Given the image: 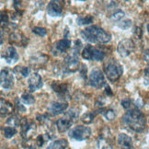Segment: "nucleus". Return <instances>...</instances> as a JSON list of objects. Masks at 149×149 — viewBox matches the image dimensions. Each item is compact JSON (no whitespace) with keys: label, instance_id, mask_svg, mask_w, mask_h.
Returning a JSON list of instances; mask_svg holds the SVG:
<instances>
[{"label":"nucleus","instance_id":"obj_32","mask_svg":"<svg viewBox=\"0 0 149 149\" xmlns=\"http://www.w3.org/2000/svg\"><path fill=\"white\" fill-rule=\"evenodd\" d=\"M32 32L34 34H36V35L38 36H45L47 34V31H46V29L45 28H42V27H34L32 29Z\"/></svg>","mask_w":149,"mask_h":149},{"label":"nucleus","instance_id":"obj_34","mask_svg":"<svg viewBox=\"0 0 149 149\" xmlns=\"http://www.w3.org/2000/svg\"><path fill=\"white\" fill-rule=\"evenodd\" d=\"M121 104L125 109V110H127V109H129L131 107V100L129 99H124V100H122Z\"/></svg>","mask_w":149,"mask_h":149},{"label":"nucleus","instance_id":"obj_37","mask_svg":"<svg viewBox=\"0 0 149 149\" xmlns=\"http://www.w3.org/2000/svg\"><path fill=\"white\" fill-rule=\"evenodd\" d=\"M16 104H17V108H18V111H21V112H24V111H26L25 107L21 104V102H20V101H19V100H16Z\"/></svg>","mask_w":149,"mask_h":149},{"label":"nucleus","instance_id":"obj_15","mask_svg":"<svg viewBox=\"0 0 149 149\" xmlns=\"http://www.w3.org/2000/svg\"><path fill=\"white\" fill-rule=\"evenodd\" d=\"M2 58L6 60V62L9 65H12L14 63L18 62L19 60V54L17 53V50L12 45L7 48L4 53L2 54Z\"/></svg>","mask_w":149,"mask_h":149},{"label":"nucleus","instance_id":"obj_8","mask_svg":"<svg viewBox=\"0 0 149 149\" xmlns=\"http://www.w3.org/2000/svg\"><path fill=\"white\" fill-rule=\"evenodd\" d=\"M134 42L131 39H124L119 42L117 46V51L122 57H127L134 52Z\"/></svg>","mask_w":149,"mask_h":149},{"label":"nucleus","instance_id":"obj_24","mask_svg":"<svg viewBox=\"0 0 149 149\" xmlns=\"http://www.w3.org/2000/svg\"><path fill=\"white\" fill-rule=\"evenodd\" d=\"M100 112L104 115V117L108 120V121H112L113 119H115L116 117V112L112 109H100Z\"/></svg>","mask_w":149,"mask_h":149},{"label":"nucleus","instance_id":"obj_12","mask_svg":"<svg viewBox=\"0 0 149 149\" xmlns=\"http://www.w3.org/2000/svg\"><path fill=\"white\" fill-rule=\"evenodd\" d=\"M68 108L67 102H59V101H54L52 102L48 107V112L52 116H57L59 114L64 112Z\"/></svg>","mask_w":149,"mask_h":149},{"label":"nucleus","instance_id":"obj_33","mask_svg":"<svg viewBox=\"0 0 149 149\" xmlns=\"http://www.w3.org/2000/svg\"><path fill=\"white\" fill-rule=\"evenodd\" d=\"M65 116H67L68 118H70L71 120H73V121L74 122L78 118L79 116V112L77 110H76V109H71V110L69 111H67L65 113Z\"/></svg>","mask_w":149,"mask_h":149},{"label":"nucleus","instance_id":"obj_42","mask_svg":"<svg viewBox=\"0 0 149 149\" xmlns=\"http://www.w3.org/2000/svg\"><path fill=\"white\" fill-rule=\"evenodd\" d=\"M147 31H148V34H149V24L147 25Z\"/></svg>","mask_w":149,"mask_h":149},{"label":"nucleus","instance_id":"obj_25","mask_svg":"<svg viewBox=\"0 0 149 149\" xmlns=\"http://www.w3.org/2000/svg\"><path fill=\"white\" fill-rule=\"evenodd\" d=\"M93 17L92 16H84V17H78L77 19V25L83 26V25H88L93 22Z\"/></svg>","mask_w":149,"mask_h":149},{"label":"nucleus","instance_id":"obj_10","mask_svg":"<svg viewBox=\"0 0 149 149\" xmlns=\"http://www.w3.org/2000/svg\"><path fill=\"white\" fill-rule=\"evenodd\" d=\"M47 13L51 17H61L64 13L61 0H51L47 6Z\"/></svg>","mask_w":149,"mask_h":149},{"label":"nucleus","instance_id":"obj_3","mask_svg":"<svg viewBox=\"0 0 149 149\" xmlns=\"http://www.w3.org/2000/svg\"><path fill=\"white\" fill-rule=\"evenodd\" d=\"M104 71H105V74L108 79L110 80L111 82L114 83L118 81L120 77H122V74L123 73V68L115 60H110L105 65Z\"/></svg>","mask_w":149,"mask_h":149},{"label":"nucleus","instance_id":"obj_41","mask_svg":"<svg viewBox=\"0 0 149 149\" xmlns=\"http://www.w3.org/2000/svg\"><path fill=\"white\" fill-rule=\"evenodd\" d=\"M145 74H146V77H149V67H147L146 69L145 70Z\"/></svg>","mask_w":149,"mask_h":149},{"label":"nucleus","instance_id":"obj_28","mask_svg":"<svg viewBox=\"0 0 149 149\" xmlns=\"http://www.w3.org/2000/svg\"><path fill=\"white\" fill-rule=\"evenodd\" d=\"M21 100L27 105H32L35 102V98L30 93H23L21 96Z\"/></svg>","mask_w":149,"mask_h":149},{"label":"nucleus","instance_id":"obj_31","mask_svg":"<svg viewBox=\"0 0 149 149\" xmlns=\"http://www.w3.org/2000/svg\"><path fill=\"white\" fill-rule=\"evenodd\" d=\"M118 26L120 29H123V30H127L132 26V20L129 19H123L120 22H118Z\"/></svg>","mask_w":149,"mask_h":149},{"label":"nucleus","instance_id":"obj_23","mask_svg":"<svg viewBox=\"0 0 149 149\" xmlns=\"http://www.w3.org/2000/svg\"><path fill=\"white\" fill-rule=\"evenodd\" d=\"M98 147L99 149H111V143L104 135H100L98 140Z\"/></svg>","mask_w":149,"mask_h":149},{"label":"nucleus","instance_id":"obj_1","mask_svg":"<svg viewBox=\"0 0 149 149\" xmlns=\"http://www.w3.org/2000/svg\"><path fill=\"white\" fill-rule=\"evenodd\" d=\"M123 123L135 133H141L146 128V117L138 109H132L122 118Z\"/></svg>","mask_w":149,"mask_h":149},{"label":"nucleus","instance_id":"obj_29","mask_svg":"<svg viewBox=\"0 0 149 149\" xmlns=\"http://www.w3.org/2000/svg\"><path fill=\"white\" fill-rule=\"evenodd\" d=\"M124 12L122 10H117L115 13H113L112 16H111V20L113 22H120L122 19H123L124 18Z\"/></svg>","mask_w":149,"mask_h":149},{"label":"nucleus","instance_id":"obj_4","mask_svg":"<svg viewBox=\"0 0 149 149\" xmlns=\"http://www.w3.org/2000/svg\"><path fill=\"white\" fill-rule=\"evenodd\" d=\"M82 57L89 61H101L104 59L105 54L92 45H87L82 51Z\"/></svg>","mask_w":149,"mask_h":149},{"label":"nucleus","instance_id":"obj_30","mask_svg":"<svg viewBox=\"0 0 149 149\" xmlns=\"http://www.w3.org/2000/svg\"><path fill=\"white\" fill-rule=\"evenodd\" d=\"M21 121H20V118L18 116V115H13L12 117H10L7 123L9 125V126H13V127H16V126H18L19 124H20Z\"/></svg>","mask_w":149,"mask_h":149},{"label":"nucleus","instance_id":"obj_2","mask_svg":"<svg viewBox=\"0 0 149 149\" xmlns=\"http://www.w3.org/2000/svg\"><path fill=\"white\" fill-rule=\"evenodd\" d=\"M81 36L84 40L91 43H108L111 42V35L99 26H90L81 31Z\"/></svg>","mask_w":149,"mask_h":149},{"label":"nucleus","instance_id":"obj_27","mask_svg":"<svg viewBox=\"0 0 149 149\" xmlns=\"http://www.w3.org/2000/svg\"><path fill=\"white\" fill-rule=\"evenodd\" d=\"M3 133H4V136L6 138H12V137L17 134V130L13 126H7L3 129Z\"/></svg>","mask_w":149,"mask_h":149},{"label":"nucleus","instance_id":"obj_43","mask_svg":"<svg viewBox=\"0 0 149 149\" xmlns=\"http://www.w3.org/2000/svg\"><path fill=\"white\" fill-rule=\"evenodd\" d=\"M79 1H86V0H79Z\"/></svg>","mask_w":149,"mask_h":149},{"label":"nucleus","instance_id":"obj_39","mask_svg":"<svg viewBox=\"0 0 149 149\" xmlns=\"http://www.w3.org/2000/svg\"><path fill=\"white\" fill-rule=\"evenodd\" d=\"M14 8L16 9H19V6H20V0H14Z\"/></svg>","mask_w":149,"mask_h":149},{"label":"nucleus","instance_id":"obj_22","mask_svg":"<svg viewBox=\"0 0 149 149\" xmlns=\"http://www.w3.org/2000/svg\"><path fill=\"white\" fill-rule=\"evenodd\" d=\"M13 73L16 74L19 78L26 77L30 74V68L25 66H16L13 69Z\"/></svg>","mask_w":149,"mask_h":149},{"label":"nucleus","instance_id":"obj_21","mask_svg":"<svg viewBox=\"0 0 149 149\" xmlns=\"http://www.w3.org/2000/svg\"><path fill=\"white\" fill-rule=\"evenodd\" d=\"M68 146V143L65 139H59L52 142L47 146V149H65Z\"/></svg>","mask_w":149,"mask_h":149},{"label":"nucleus","instance_id":"obj_19","mask_svg":"<svg viewBox=\"0 0 149 149\" xmlns=\"http://www.w3.org/2000/svg\"><path fill=\"white\" fill-rule=\"evenodd\" d=\"M13 111V106L10 102L1 99V117H7Z\"/></svg>","mask_w":149,"mask_h":149},{"label":"nucleus","instance_id":"obj_6","mask_svg":"<svg viewBox=\"0 0 149 149\" xmlns=\"http://www.w3.org/2000/svg\"><path fill=\"white\" fill-rule=\"evenodd\" d=\"M88 82L91 87L96 88H101L103 86H105V78L104 74L99 69V68H94L90 72Z\"/></svg>","mask_w":149,"mask_h":149},{"label":"nucleus","instance_id":"obj_26","mask_svg":"<svg viewBox=\"0 0 149 149\" xmlns=\"http://www.w3.org/2000/svg\"><path fill=\"white\" fill-rule=\"evenodd\" d=\"M97 115V112L96 111H88L87 113H85L84 115L81 117V121L84 123H91L93 121H94V118L96 117Z\"/></svg>","mask_w":149,"mask_h":149},{"label":"nucleus","instance_id":"obj_18","mask_svg":"<svg viewBox=\"0 0 149 149\" xmlns=\"http://www.w3.org/2000/svg\"><path fill=\"white\" fill-rule=\"evenodd\" d=\"M73 123H74L73 120L68 118L67 116H65L64 118L57 120V122H56L57 130H58L59 133H65V132L70 129Z\"/></svg>","mask_w":149,"mask_h":149},{"label":"nucleus","instance_id":"obj_44","mask_svg":"<svg viewBox=\"0 0 149 149\" xmlns=\"http://www.w3.org/2000/svg\"><path fill=\"white\" fill-rule=\"evenodd\" d=\"M124 1H129V0H124Z\"/></svg>","mask_w":149,"mask_h":149},{"label":"nucleus","instance_id":"obj_14","mask_svg":"<svg viewBox=\"0 0 149 149\" xmlns=\"http://www.w3.org/2000/svg\"><path fill=\"white\" fill-rule=\"evenodd\" d=\"M42 77L37 73L31 74L28 79V87L31 91H35L42 87Z\"/></svg>","mask_w":149,"mask_h":149},{"label":"nucleus","instance_id":"obj_36","mask_svg":"<svg viewBox=\"0 0 149 149\" xmlns=\"http://www.w3.org/2000/svg\"><path fill=\"white\" fill-rule=\"evenodd\" d=\"M1 23H2V26L5 25H7L8 23V16L7 14H4V12H2L1 14Z\"/></svg>","mask_w":149,"mask_h":149},{"label":"nucleus","instance_id":"obj_5","mask_svg":"<svg viewBox=\"0 0 149 149\" xmlns=\"http://www.w3.org/2000/svg\"><path fill=\"white\" fill-rule=\"evenodd\" d=\"M91 135V130L88 126H83V125H78L76 126L74 128H73L68 136L70 137L71 139L77 140V141H84L86 139L89 138Z\"/></svg>","mask_w":149,"mask_h":149},{"label":"nucleus","instance_id":"obj_40","mask_svg":"<svg viewBox=\"0 0 149 149\" xmlns=\"http://www.w3.org/2000/svg\"><path fill=\"white\" fill-rule=\"evenodd\" d=\"M106 93L108 94V96H112V92L111 90V88L109 87L108 85H106Z\"/></svg>","mask_w":149,"mask_h":149},{"label":"nucleus","instance_id":"obj_35","mask_svg":"<svg viewBox=\"0 0 149 149\" xmlns=\"http://www.w3.org/2000/svg\"><path fill=\"white\" fill-rule=\"evenodd\" d=\"M36 143H37V145L38 146H42L43 144L45 143V139H44V136L43 135H39L37 137V139H36Z\"/></svg>","mask_w":149,"mask_h":149},{"label":"nucleus","instance_id":"obj_20","mask_svg":"<svg viewBox=\"0 0 149 149\" xmlns=\"http://www.w3.org/2000/svg\"><path fill=\"white\" fill-rule=\"evenodd\" d=\"M52 88H53L54 92H56L60 96L65 95L67 93V85L66 84L54 81L53 84H52Z\"/></svg>","mask_w":149,"mask_h":149},{"label":"nucleus","instance_id":"obj_7","mask_svg":"<svg viewBox=\"0 0 149 149\" xmlns=\"http://www.w3.org/2000/svg\"><path fill=\"white\" fill-rule=\"evenodd\" d=\"M79 60H78V53L74 51L68 54L64 62V67L66 72H76L78 69Z\"/></svg>","mask_w":149,"mask_h":149},{"label":"nucleus","instance_id":"obj_11","mask_svg":"<svg viewBox=\"0 0 149 149\" xmlns=\"http://www.w3.org/2000/svg\"><path fill=\"white\" fill-rule=\"evenodd\" d=\"M20 124H21V132H20L21 136L24 139H30L36 131L35 124L31 122H28L26 118H24V120L20 123Z\"/></svg>","mask_w":149,"mask_h":149},{"label":"nucleus","instance_id":"obj_9","mask_svg":"<svg viewBox=\"0 0 149 149\" xmlns=\"http://www.w3.org/2000/svg\"><path fill=\"white\" fill-rule=\"evenodd\" d=\"M13 71H11L9 68H4L1 70V87L4 89H10L14 85V77Z\"/></svg>","mask_w":149,"mask_h":149},{"label":"nucleus","instance_id":"obj_16","mask_svg":"<svg viewBox=\"0 0 149 149\" xmlns=\"http://www.w3.org/2000/svg\"><path fill=\"white\" fill-rule=\"evenodd\" d=\"M9 43L18 46H26L28 39L21 32H13L9 35Z\"/></svg>","mask_w":149,"mask_h":149},{"label":"nucleus","instance_id":"obj_13","mask_svg":"<svg viewBox=\"0 0 149 149\" xmlns=\"http://www.w3.org/2000/svg\"><path fill=\"white\" fill-rule=\"evenodd\" d=\"M70 48H71V41L68 40L67 38H65L63 40H60L58 42H56L54 44L53 53H54V54L66 53Z\"/></svg>","mask_w":149,"mask_h":149},{"label":"nucleus","instance_id":"obj_38","mask_svg":"<svg viewBox=\"0 0 149 149\" xmlns=\"http://www.w3.org/2000/svg\"><path fill=\"white\" fill-rule=\"evenodd\" d=\"M144 60L146 63H147L149 65V49H147L144 52Z\"/></svg>","mask_w":149,"mask_h":149},{"label":"nucleus","instance_id":"obj_17","mask_svg":"<svg viewBox=\"0 0 149 149\" xmlns=\"http://www.w3.org/2000/svg\"><path fill=\"white\" fill-rule=\"evenodd\" d=\"M117 141H118V145L121 149H134L132 138L127 134H120Z\"/></svg>","mask_w":149,"mask_h":149}]
</instances>
